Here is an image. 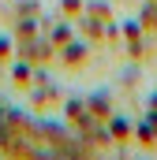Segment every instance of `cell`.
Instances as JSON below:
<instances>
[{
  "label": "cell",
  "instance_id": "obj_1",
  "mask_svg": "<svg viewBox=\"0 0 157 160\" xmlns=\"http://www.w3.org/2000/svg\"><path fill=\"white\" fill-rule=\"evenodd\" d=\"M82 52H86V45H71V48H68V60H78Z\"/></svg>",
  "mask_w": 157,
  "mask_h": 160
}]
</instances>
